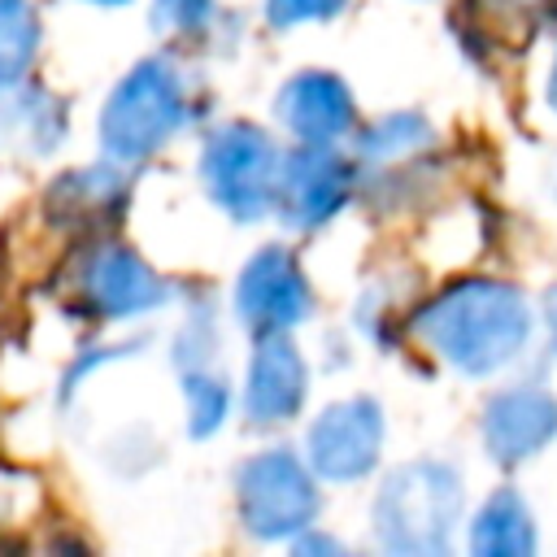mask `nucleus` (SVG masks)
Listing matches in <instances>:
<instances>
[{"instance_id": "5", "label": "nucleus", "mask_w": 557, "mask_h": 557, "mask_svg": "<svg viewBox=\"0 0 557 557\" xmlns=\"http://www.w3.org/2000/svg\"><path fill=\"white\" fill-rule=\"evenodd\" d=\"M239 518L257 540H296L318 518V487L309 461L292 448H265L248 457L235 474Z\"/></svg>"}, {"instance_id": "17", "label": "nucleus", "mask_w": 557, "mask_h": 557, "mask_svg": "<svg viewBox=\"0 0 557 557\" xmlns=\"http://www.w3.org/2000/svg\"><path fill=\"white\" fill-rule=\"evenodd\" d=\"M39 48V17L30 0H0V87L26 78Z\"/></svg>"}, {"instance_id": "3", "label": "nucleus", "mask_w": 557, "mask_h": 557, "mask_svg": "<svg viewBox=\"0 0 557 557\" xmlns=\"http://www.w3.org/2000/svg\"><path fill=\"white\" fill-rule=\"evenodd\" d=\"M191 117L187 87L174 61H139L100 109V144L113 161H144L170 144Z\"/></svg>"}, {"instance_id": "2", "label": "nucleus", "mask_w": 557, "mask_h": 557, "mask_svg": "<svg viewBox=\"0 0 557 557\" xmlns=\"http://www.w3.org/2000/svg\"><path fill=\"white\" fill-rule=\"evenodd\" d=\"M461 505V474L448 461H405L383 479L374 496V535L392 553H448Z\"/></svg>"}, {"instance_id": "11", "label": "nucleus", "mask_w": 557, "mask_h": 557, "mask_svg": "<svg viewBox=\"0 0 557 557\" xmlns=\"http://www.w3.org/2000/svg\"><path fill=\"white\" fill-rule=\"evenodd\" d=\"M305 400V357L287 339V331H265L252 348L244 379V418L252 426L287 422Z\"/></svg>"}, {"instance_id": "1", "label": "nucleus", "mask_w": 557, "mask_h": 557, "mask_svg": "<svg viewBox=\"0 0 557 557\" xmlns=\"http://www.w3.org/2000/svg\"><path fill=\"white\" fill-rule=\"evenodd\" d=\"M413 335L453 370L487 379L522 357L531 305L505 278H461L413 313Z\"/></svg>"}, {"instance_id": "8", "label": "nucleus", "mask_w": 557, "mask_h": 557, "mask_svg": "<svg viewBox=\"0 0 557 557\" xmlns=\"http://www.w3.org/2000/svg\"><path fill=\"white\" fill-rule=\"evenodd\" d=\"M313 309V292L296 265V257L278 244L261 248L235 283V318L265 335V331H292L296 322H305Z\"/></svg>"}, {"instance_id": "18", "label": "nucleus", "mask_w": 557, "mask_h": 557, "mask_svg": "<svg viewBox=\"0 0 557 557\" xmlns=\"http://www.w3.org/2000/svg\"><path fill=\"white\" fill-rule=\"evenodd\" d=\"M183 392H187V418H191V435H213L226 418L231 405V387L222 366H205V370H183Z\"/></svg>"}, {"instance_id": "6", "label": "nucleus", "mask_w": 557, "mask_h": 557, "mask_svg": "<svg viewBox=\"0 0 557 557\" xmlns=\"http://www.w3.org/2000/svg\"><path fill=\"white\" fill-rule=\"evenodd\" d=\"M379 453H383V409L370 396H348L326 405L305 435L309 470L331 483L366 479L379 466Z\"/></svg>"}, {"instance_id": "7", "label": "nucleus", "mask_w": 557, "mask_h": 557, "mask_svg": "<svg viewBox=\"0 0 557 557\" xmlns=\"http://www.w3.org/2000/svg\"><path fill=\"white\" fill-rule=\"evenodd\" d=\"M348 196H352V165L335 152V144H300L296 152H283L274 209L287 226L313 231L326 218H335Z\"/></svg>"}, {"instance_id": "15", "label": "nucleus", "mask_w": 557, "mask_h": 557, "mask_svg": "<svg viewBox=\"0 0 557 557\" xmlns=\"http://www.w3.org/2000/svg\"><path fill=\"white\" fill-rule=\"evenodd\" d=\"M126 196V183L117 178L113 165L104 170H74L48 191V209H70V222L100 218L104 209H117Z\"/></svg>"}, {"instance_id": "23", "label": "nucleus", "mask_w": 557, "mask_h": 557, "mask_svg": "<svg viewBox=\"0 0 557 557\" xmlns=\"http://www.w3.org/2000/svg\"><path fill=\"white\" fill-rule=\"evenodd\" d=\"M87 4H126V0H87Z\"/></svg>"}, {"instance_id": "13", "label": "nucleus", "mask_w": 557, "mask_h": 557, "mask_svg": "<svg viewBox=\"0 0 557 557\" xmlns=\"http://www.w3.org/2000/svg\"><path fill=\"white\" fill-rule=\"evenodd\" d=\"M535 544V518L513 487H496L470 518V553L479 557H531Z\"/></svg>"}, {"instance_id": "19", "label": "nucleus", "mask_w": 557, "mask_h": 557, "mask_svg": "<svg viewBox=\"0 0 557 557\" xmlns=\"http://www.w3.org/2000/svg\"><path fill=\"white\" fill-rule=\"evenodd\" d=\"M213 13V0H152V26L170 35H187L205 26Z\"/></svg>"}, {"instance_id": "22", "label": "nucleus", "mask_w": 557, "mask_h": 557, "mask_svg": "<svg viewBox=\"0 0 557 557\" xmlns=\"http://www.w3.org/2000/svg\"><path fill=\"white\" fill-rule=\"evenodd\" d=\"M548 109L557 113V57H553V70H548Z\"/></svg>"}, {"instance_id": "14", "label": "nucleus", "mask_w": 557, "mask_h": 557, "mask_svg": "<svg viewBox=\"0 0 557 557\" xmlns=\"http://www.w3.org/2000/svg\"><path fill=\"white\" fill-rule=\"evenodd\" d=\"M0 117H4L0 131L22 139L35 152H52L65 131V113H61L57 96H48L44 87H26V83L0 87Z\"/></svg>"}, {"instance_id": "4", "label": "nucleus", "mask_w": 557, "mask_h": 557, "mask_svg": "<svg viewBox=\"0 0 557 557\" xmlns=\"http://www.w3.org/2000/svg\"><path fill=\"white\" fill-rule=\"evenodd\" d=\"M283 152L274 139L252 122H226L205 139L200 152V178L218 209H226L239 222H257L265 209H274V183H278Z\"/></svg>"}, {"instance_id": "10", "label": "nucleus", "mask_w": 557, "mask_h": 557, "mask_svg": "<svg viewBox=\"0 0 557 557\" xmlns=\"http://www.w3.org/2000/svg\"><path fill=\"white\" fill-rule=\"evenodd\" d=\"M78 287L87 296V305L109 318V322H122V318H139V313H152L157 305H165L170 287L126 248H96L78 274Z\"/></svg>"}, {"instance_id": "16", "label": "nucleus", "mask_w": 557, "mask_h": 557, "mask_svg": "<svg viewBox=\"0 0 557 557\" xmlns=\"http://www.w3.org/2000/svg\"><path fill=\"white\" fill-rule=\"evenodd\" d=\"M431 139H435V131L422 113H387L357 139V152L370 165H392V161H405V157L422 152Z\"/></svg>"}, {"instance_id": "12", "label": "nucleus", "mask_w": 557, "mask_h": 557, "mask_svg": "<svg viewBox=\"0 0 557 557\" xmlns=\"http://www.w3.org/2000/svg\"><path fill=\"white\" fill-rule=\"evenodd\" d=\"M274 113L300 144H335L352 131V117H357L348 83L326 70H305L287 78L274 100Z\"/></svg>"}, {"instance_id": "20", "label": "nucleus", "mask_w": 557, "mask_h": 557, "mask_svg": "<svg viewBox=\"0 0 557 557\" xmlns=\"http://www.w3.org/2000/svg\"><path fill=\"white\" fill-rule=\"evenodd\" d=\"M348 0H265L270 26H300V22H326Z\"/></svg>"}, {"instance_id": "21", "label": "nucleus", "mask_w": 557, "mask_h": 557, "mask_svg": "<svg viewBox=\"0 0 557 557\" xmlns=\"http://www.w3.org/2000/svg\"><path fill=\"white\" fill-rule=\"evenodd\" d=\"M544 322H548V335H553V348H557V283L544 292Z\"/></svg>"}, {"instance_id": "9", "label": "nucleus", "mask_w": 557, "mask_h": 557, "mask_svg": "<svg viewBox=\"0 0 557 557\" xmlns=\"http://www.w3.org/2000/svg\"><path fill=\"white\" fill-rule=\"evenodd\" d=\"M557 435V396L540 383L500 387L483 405V448L500 466H518Z\"/></svg>"}]
</instances>
